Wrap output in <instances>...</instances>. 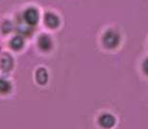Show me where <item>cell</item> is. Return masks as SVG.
I'll return each mask as SVG.
<instances>
[{
  "label": "cell",
  "instance_id": "6da1fadb",
  "mask_svg": "<svg viewBox=\"0 0 148 129\" xmlns=\"http://www.w3.org/2000/svg\"><path fill=\"white\" fill-rule=\"evenodd\" d=\"M102 42H103V45L106 46V48H108V49H114V48H116L117 46L119 45L120 35L116 30L110 29V30H108L106 33L103 34Z\"/></svg>",
  "mask_w": 148,
  "mask_h": 129
},
{
  "label": "cell",
  "instance_id": "7a4b0ae2",
  "mask_svg": "<svg viewBox=\"0 0 148 129\" xmlns=\"http://www.w3.org/2000/svg\"><path fill=\"white\" fill-rule=\"evenodd\" d=\"M23 20L28 25L34 27L39 22V13L34 8H28L23 14Z\"/></svg>",
  "mask_w": 148,
  "mask_h": 129
},
{
  "label": "cell",
  "instance_id": "3957f363",
  "mask_svg": "<svg viewBox=\"0 0 148 129\" xmlns=\"http://www.w3.org/2000/svg\"><path fill=\"white\" fill-rule=\"evenodd\" d=\"M98 123L100 124V126L106 129H110L116 124V119L114 116H112L111 113H103L102 116L99 117Z\"/></svg>",
  "mask_w": 148,
  "mask_h": 129
},
{
  "label": "cell",
  "instance_id": "277c9868",
  "mask_svg": "<svg viewBox=\"0 0 148 129\" xmlns=\"http://www.w3.org/2000/svg\"><path fill=\"white\" fill-rule=\"evenodd\" d=\"M13 58H12L11 55H8V54H4V55L1 57L0 59V68L2 70L4 73H8L12 70L13 68Z\"/></svg>",
  "mask_w": 148,
  "mask_h": 129
},
{
  "label": "cell",
  "instance_id": "5b68a950",
  "mask_svg": "<svg viewBox=\"0 0 148 129\" xmlns=\"http://www.w3.org/2000/svg\"><path fill=\"white\" fill-rule=\"evenodd\" d=\"M44 23L46 24V26L50 27V28H56L60 24V19L56 15L52 13H47L44 16Z\"/></svg>",
  "mask_w": 148,
  "mask_h": 129
},
{
  "label": "cell",
  "instance_id": "8992f818",
  "mask_svg": "<svg viewBox=\"0 0 148 129\" xmlns=\"http://www.w3.org/2000/svg\"><path fill=\"white\" fill-rule=\"evenodd\" d=\"M38 45L41 48V50L49 51L51 49V47H52V41H51V39L48 35L43 34L38 40Z\"/></svg>",
  "mask_w": 148,
  "mask_h": 129
},
{
  "label": "cell",
  "instance_id": "52a82bcc",
  "mask_svg": "<svg viewBox=\"0 0 148 129\" xmlns=\"http://www.w3.org/2000/svg\"><path fill=\"white\" fill-rule=\"evenodd\" d=\"M23 21H24V20H23ZM17 29H18V31L20 32L21 34H23V35H29V34L32 32V30H34L32 26L28 25V24H27L25 21H24V22H22V21L19 22L18 26H17Z\"/></svg>",
  "mask_w": 148,
  "mask_h": 129
},
{
  "label": "cell",
  "instance_id": "ba28073f",
  "mask_svg": "<svg viewBox=\"0 0 148 129\" xmlns=\"http://www.w3.org/2000/svg\"><path fill=\"white\" fill-rule=\"evenodd\" d=\"M36 79H37L38 83L45 84L48 81V73L44 68L38 69L37 73H36Z\"/></svg>",
  "mask_w": 148,
  "mask_h": 129
},
{
  "label": "cell",
  "instance_id": "9c48e42d",
  "mask_svg": "<svg viewBox=\"0 0 148 129\" xmlns=\"http://www.w3.org/2000/svg\"><path fill=\"white\" fill-rule=\"evenodd\" d=\"M10 45L13 48L14 50H20L22 47L24 46V40L21 35H16L11 40Z\"/></svg>",
  "mask_w": 148,
  "mask_h": 129
},
{
  "label": "cell",
  "instance_id": "30bf717a",
  "mask_svg": "<svg viewBox=\"0 0 148 129\" xmlns=\"http://www.w3.org/2000/svg\"><path fill=\"white\" fill-rule=\"evenodd\" d=\"M12 89V84L10 81H8L6 79L0 78V94H8Z\"/></svg>",
  "mask_w": 148,
  "mask_h": 129
},
{
  "label": "cell",
  "instance_id": "8fae6325",
  "mask_svg": "<svg viewBox=\"0 0 148 129\" xmlns=\"http://www.w3.org/2000/svg\"><path fill=\"white\" fill-rule=\"evenodd\" d=\"M13 29V25L10 21H5L3 22L2 25H1V30H2L3 33H8V32L12 31Z\"/></svg>",
  "mask_w": 148,
  "mask_h": 129
},
{
  "label": "cell",
  "instance_id": "7c38bea8",
  "mask_svg": "<svg viewBox=\"0 0 148 129\" xmlns=\"http://www.w3.org/2000/svg\"><path fill=\"white\" fill-rule=\"evenodd\" d=\"M143 71L146 75H148V58H146L144 63H143Z\"/></svg>",
  "mask_w": 148,
  "mask_h": 129
}]
</instances>
